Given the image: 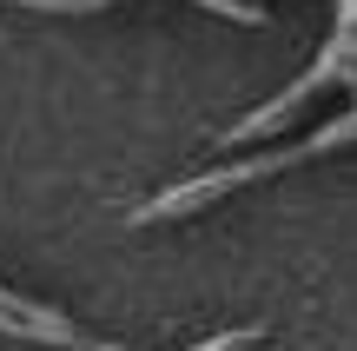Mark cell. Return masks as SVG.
Instances as JSON below:
<instances>
[{"label":"cell","instance_id":"1","mask_svg":"<svg viewBox=\"0 0 357 351\" xmlns=\"http://www.w3.org/2000/svg\"><path fill=\"white\" fill-rule=\"evenodd\" d=\"M20 7H93V0H20ZM205 7L231 13V20H245V27H265V7H258V0H205Z\"/></svg>","mask_w":357,"mask_h":351},{"label":"cell","instance_id":"2","mask_svg":"<svg viewBox=\"0 0 357 351\" xmlns=\"http://www.w3.org/2000/svg\"><path fill=\"white\" fill-rule=\"evenodd\" d=\"M258 338H265V331H258V325H245V331H225V338H212V345H192V351H252Z\"/></svg>","mask_w":357,"mask_h":351}]
</instances>
